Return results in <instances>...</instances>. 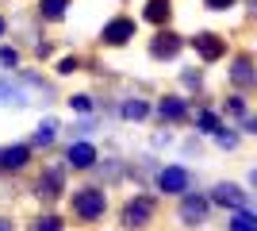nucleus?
<instances>
[{
    "instance_id": "17",
    "label": "nucleus",
    "mask_w": 257,
    "mask_h": 231,
    "mask_svg": "<svg viewBox=\"0 0 257 231\" xmlns=\"http://www.w3.org/2000/svg\"><path fill=\"white\" fill-rule=\"evenodd\" d=\"M0 104H23V93H20V89H12V85H4V81H0Z\"/></svg>"
},
{
    "instance_id": "1",
    "label": "nucleus",
    "mask_w": 257,
    "mask_h": 231,
    "mask_svg": "<svg viewBox=\"0 0 257 231\" xmlns=\"http://www.w3.org/2000/svg\"><path fill=\"white\" fill-rule=\"evenodd\" d=\"M107 208V197L100 193V189H77L73 193V212L81 216V220H100Z\"/></svg>"
},
{
    "instance_id": "21",
    "label": "nucleus",
    "mask_w": 257,
    "mask_h": 231,
    "mask_svg": "<svg viewBox=\"0 0 257 231\" xmlns=\"http://www.w3.org/2000/svg\"><path fill=\"white\" fill-rule=\"evenodd\" d=\"M200 127H204V131H219V120H215L211 112H204V116H200Z\"/></svg>"
},
{
    "instance_id": "12",
    "label": "nucleus",
    "mask_w": 257,
    "mask_h": 231,
    "mask_svg": "<svg viewBox=\"0 0 257 231\" xmlns=\"http://www.w3.org/2000/svg\"><path fill=\"white\" fill-rule=\"evenodd\" d=\"M169 16H173L169 0H150V4H146V20L150 23H169Z\"/></svg>"
},
{
    "instance_id": "8",
    "label": "nucleus",
    "mask_w": 257,
    "mask_h": 231,
    "mask_svg": "<svg viewBox=\"0 0 257 231\" xmlns=\"http://www.w3.org/2000/svg\"><path fill=\"white\" fill-rule=\"evenodd\" d=\"M92 162H96V150H92L88 143H73L69 146V166H73V170H88Z\"/></svg>"
},
{
    "instance_id": "2",
    "label": "nucleus",
    "mask_w": 257,
    "mask_h": 231,
    "mask_svg": "<svg viewBox=\"0 0 257 231\" xmlns=\"http://www.w3.org/2000/svg\"><path fill=\"white\" fill-rule=\"evenodd\" d=\"M150 220H154V200L150 197L127 200V208H123V227H146Z\"/></svg>"
},
{
    "instance_id": "15",
    "label": "nucleus",
    "mask_w": 257,
    "mask_h": 231,
    "mask_svg": "<svg viewBox=\"0 0 257 231\" xmlns=\"http://www.w3.org/2000/svg\"><path fill=\"white\" fill-rule=\"evenodd\" d=\"M65 8H69V0H43V4H39V12H43L46 20H62Z\"/></svg>"
},
{
    "instance_id": "20",
    "label": "nucleus",
    "mask_w": 257,
    "mask_h": 231,
    "mask_svg": "<svg viewBox=\"0 0 257 231\" xmlns=\"http://www.w3.org/2000/svg\"><path fill=\"white\" fill-rule=\"evenodd\" d=\"M123 116H131V120H142V116H146V104H139V100H131L127 108H123Z\"/></svg>"
},
{
    "instance_id": "3",
    "label": "nucleus",
    "mask_w": 257,
    "mask_h": 231,
    "mask_svg": "<svg viewBox=\"0 0 257 231\" xmlns=\"http://www.w3.org/2000/svg\"><path fill=\"white\" fill-rule=\"evenodd\" d=\"M158 185L165 189V193H188L192 177H188V170H184V166H169V170H161Z\"/></svg>"
},
{
    "instance_id": "22",
    "label": "nucleus",
    "mask_w": 257,
    "mask_h": 231,
    "mask_svg": "<svg viewBox=\"0 0 257 231\" xmlns=\"http://www.w3.org/2000/svg\"><path fill=\"white\" fill-rule=\"evenodd\" d=\"M211 12H226V8H234V0H204Z\"/></svg>"
},
{
    "instance_id": "5",
    "label": "nucleus",
    "mask_w": 257,
    "mask_h": 231,
    "mask_svg": "<svg viewBox=\"0 0 257 231\" xmlns=\"http://www.w3.org/2000/svg\"><path fill=\"white\" fill-rule=\"evenodd\" d=\"M192 46L200 50V58H204V62H215V58H223V50H226V43L219 39V35H211V31L196 35V39H192Z\"/></svg>"
},
{
    "instance_id": "19",
    "label": "nucleus",
    "mask_w": 257,
    "mask_h": 231,
    "mask_svg": "<svg viewBox=\"0 0 257 231\" xmlns=\"http://www.w3.org/2000/svg\"><path fill=\"white\" fill-rule=\"evenodd\" d=\"M54 131H58L54 123H43V127H39V135H35V143H39V146H46V143L54 139Z\"/></svg>"
},
{
    "instance_id": "25",
    "label": "nucleus",
    "mask_w": 257,
    "mask_h": 231,
    "mask_svg": "<svg viewBox=\"0 0 257 231\" xmlns=\"http://www.w3.org/2000/svg\"><path fill=\"white\" fill-rule=\"evenodd\" d=\"M73 108H81V112H88V108H92V100H88V97H73Z\"/></svg>"
},
{
    "instance_id": "14",
    "label": "nucleus",
    "mask_w": 257,
    "mask_h": 231,
    "mask_svg": "<svg viewBox=\"0 0 257 231\" xmlns=\"http://www.w3.org/2000/svg\"><path fill=\"white\" fill-rule=\"evenodd\" d=\"M158 112L165 116V120H181V116H184V100H177V97H165V100L158 104Z\"/></svg>"
},
{
    "instance_id": "9",
    "label": "nucleus",
    "mask_w": 257,
    "mask_h": 231,
    "mask_svg": "<svg viewBox=\"0 0 257 231\" xmlns=\"http://www.w3.org/2000/svg\"><path fill=\"white\" fill-rule=\"evenodd\" d=\"M215 204H230V208H246V193L238 185H219L215 189Z\"/></svg>"
},
{
    "instance_id": "11",
    "label": "nucleus",
    "mask_w": 257,
    "mask_h": 231,
    "mask_svg": "<svg viewBox=\"0 0 257 231\" xmlns=\"http://www.w3.org/2000/svg\"><path fill=\"white\" fill-rule=\"evenodd\" d=\"M27 158H31L27 146H8V150H0V170H20Z\"/></svg>"
},
{
    "instance_id": "10",
    "label": "nucleus",
    "mask_w": 257,
    "mask_h": 231,
    "mask_svg": "<svg viewBox=\"0 0 257 231\" xmlns=\"http://www.w3.org/2000/svg\"><path fill=\"white\" fill-rule=\"evenodd\" d=\"M204 216H207V200H200V197H188V200L181 204V220H184V223H200Z\"/></svg>"
},
{
    "instance_id": "26",
    "label": "nucleus",
    "mask_w": 257,
    "mask_h": 231,
    "mask_svg": "<svg viewBox=\"0 0 257 231\" xmlns=\"http://www.w3.org/2000/svg\"><path fill=\"white\" fill-rule=\"evenodd\" d=\"M0 231H16V227H12V220H0Z\"/></svg>"
},
{
    "instance_id": "23",
    "label": "nucleus",
    "mask_w": 257,
    "mask_h": 231,
    "mask_svg": "<svg viewBox=\"0 0 257 231\" xmlns=\"http://www.w3.org/2000/svg\"><path fill=\"white\" fill-rule=\"evenodd\" d=\"M0 62H4V66H16V62H20V54H16V50H8V46H4V50H0Z\"/></svg>"
},
{
    "instance_id": "7",
    "label": "nucleus",
    "mask_w": 257,
    "mask_h": 231,
    "mask_svg": "<svg viewBox=\"0 0 257 231\" xmlns=\"http://www.w3.org/2000/svg\"><path fill=\"white\" fill-rule=\"evenodd\" d=\"M39 197H46V200H54L58 197V193H62V170H58V166H54V170H46L43 177H39Z\"/></svg>"
},
{
    "instance_id": "13",
    "label": "nucleus",
    "mask_w": 257,
    "mask_h": 231,
    "mask_svg": "<svg viewBox=\"0 0 257 231\" xmlns=\"http://www.w3.org/2000/svg\"><path fill=\"white\" fill-rule=\"evenodd\" d=\"M230 77H234L238 85H253V62H249V54H242L234 62V69H230Z\"/></svg>"
},
{
    "instance_id": "24",
    "label": "nucleus",
    "mask_w": 257,
    "mask_h": 231,
    "mask_svg": "<svg viewBox=\"0 0 257 231\" xmlns=\"http://www.w3.org/2000/svg\"><path fill=\"white\" fill-rule=\"evenodd\" d=\"M73 69H77V58H65L62 66H58V73H73Z\"/></svg>"
},
{
    "instance_id": "16",
    "label": "nucleus",
    "mask_w": 257,
    "mask_h": 231,
    "mask_svg": "<svg viewBox=\"0 0 257 231\" xmlns=\"http://www.w3.org/2000/svg\"><path fill=\"white\" fill-rule=\"evenodd\" d=\"M230 231H257V220L249 216L246 208H242V212L234 216V220H230Z\"/></svg>"
},
{
    "instance_id": "4",
    "label": "nucleus",
    "mask_w": 257,
    "mask_h": 231,
    "mask_svg": "<svg viewBox=\"0 0 257 231\" xmlns=\"http://www.w3.org/2000/svg\"><path fill=\"white\" fill-rule=\"evenodd\" d=\"M127 39H135V20H127V16H119V20H111L104 27V43L107 46H123Z\"/></svg>"
},
{
    "instance_id": "6",
    "label": "nucleus",
    "mask_w": 257,
    "mask_h": 231,
    "mask_svg": "<svg viewBox=\"0 0 257 231\" xmlns=\"http://www.w3.org/2000/svg\"><path fill=\"white\" fill-rule=\"evenodd\" d=\"M177 50H181V35H173V31H158L154 35V43H150L154 58H173Z\"/></svg>"
},
{
    "instance_id": "18",
    "label": "nucleus",
    "mask_w": 257,
    "mask_h": 231,
    "mask_svg": "<svg viewBox=\"0 0 257 231\" xmlns=\"http://www.w3.org/2000/svg\"><path fill=\"white\" fill-rule=\"evenodd\" d=\"M35 231H62V220L58 216H43V220H35Z\"/></svg>"
}]
</instances>
